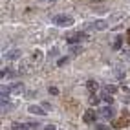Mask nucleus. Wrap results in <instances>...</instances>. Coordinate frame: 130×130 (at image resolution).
<instances>
[{"label": "nucleus", "instance_id": "1", "mask_svg": "<svg viewBox=\"0 0 130 130\" xmlns=\"http://www.w3.org/2000/svg\"><path fill=\"white\" fill-rule=\"evenodd\" d=\"M51 22H53L55 26H59V28H68V26L73 24V19L68 17V15H55Z\"/></svg>", "mask_w": 130, "mask_h": 130}, {"label": "nucleus", "instance_id": "9", "mask_svg": "<svg viewBox=\"0 0 130 130\" xmlns=\"http://www.w3.org/2000/svg\"><path fill=\"white\" fill-rule=\"evenodd\" d=\"M86 88H88V90H90L92 93H95V92L99 90V84L95 83V81H88V83H86Z\"/></svg>", "mask_w": 130, "mask_h": 130}, {"label": "nucleus", "instance_id": "15", "mask_svg": "<svg viewBox=\"0 0 130 130\" xmlns=\"http://www.w3.org/2000/svg\"><path fill=\"white\" fill-rule=\"evenodd\" d=\"M33 60H37V62H39V60H42V51H35V53H33Z\"/></svg>", "mask_w": 130, "mask_h": 130}, {"label": "nucleus", "instance_id": "5", "mask_svg": "<svg viewBox=\"0 0 130 130\" xmlns=\"http://www.w3.org/2000/svg\"><path fill=\"white\" fill-rule=\"evenodd\" d=\"M24 92H26V86H24L22 83H13V84H11V93L20 95V93H24Z\"/></svg>", "mask_w": 130, "mask_h": 130}, {"label": "nucleus", "instance_id": "17", "mask_svg": "<svg viewBox=\"0 0 130 130\" xmlns=\"http://www.w3.org/2000/svg\"><path fill=\"white\" fill-rule=\"evenodd\" d=\"M97 103H99V97H97V95H90V105H97Z\"/></svg>", "mask_w": 130, "mask_h": 130}, {"label": "nucleus", "instance_id": "25", "mask_svg": "<svg viewBox=\"0 0 130 130\" xmlns=\"http://www.w3.org/2000/svg\"><path fill=\"white\" fill-rule=\"evenodd\" d=\"M128 35H130V29H128ZM128 40H130V37H128Z\"/></svg>", "mask_w": 130, "mask_h": 130}, {"label": "nucleus", "instance_id": "2", "mask_svg": "<svg viewBox=\"0 0 130 130\" xmlns=\"http://www.w3.org/2000/svg\"><path fill=\"white\" fill-rule=\"evenodd\" d=\"M28 112L31 116H46V108L44 106H39V105H29Z\"/></svg>", "mask_w": 130, "mask_h": 130}, {"label": "nucleus", "instance_id": "11", "mask_svg": "<svg viewBox=\"0 0 130 130\" xmlns=\"http://www.w3.org/2000/svg\"><path fill=\"white\" fill-rule=\"evenodd\" d=\"M11 130H29V125H26V123H15L11 126Z\"/></svg>", "mask_w": 130, "mask_h": 130}, {"label": "nucleus", "instance_id": "20", "mask_svg": "<svg viewBox=\"0 0 130 130\" xmlns=\"http://www.w3.org/2000/svg\"><path fill=\"white\" fill-rule=\"evenodd\" d=\"M44 130H57V128H55V125H46Z\"/></svg>", "mask_w": 130, "mask_h": 130}, {"label": "nucleus", "instance_id": "23", "mask_svg": "<svg viewBox=\"0 0 130 130\" xmlns=\"http://www.w3.org/2000/svg\"><path fill=\"white\" fill-rule=\"evenodd\" d=\"M121 90H123L125 93H130V88H128V86H123V88H121Z\"/></svg>", "mask_w": 130, "mask_h": 130}, {"label": "nucleus", "instance_id": "8", "mask_svg": "<svg viewBox=\"0 0 130 130\" xmlns=\"http://www.w3.org/2000/svg\"><path fill=\"white\" fill-rule=\"evenodd\" d=\"M93 28L99 29V31H101V29H106V28H108V22H106V20H95V22H93Z\"/></svg>", "mask_w": 130, "mask_h": 130}, {"label": "nucleus", "instance_id": "7", "mask_svg": "<svg viewBox=\"0 0 130 130\" xmlns=\"http://www.w3.org/2000/svg\"><path fill=\"white\" fill-rule=\"evenodd\" d=\"M19 57H20V50H19V48H11V50L6 53V59H7V60H17Z\"/></svg>", "mask_w": 130, "mask_h": 130}, {"label": "nucleus", "instance_id": "14", "mask_svg": "<svg viewBox=\"0 0 130 130\" xmlns=\"http://www.w3.org/2000/svg\"><path fill=\"white\" fill-rule=\"evenodd\" d=\"M103 101H105V103H106V105H108V106L112 105V103H114V99H112V95H106V93H105V95H103Z\"/></svg>", "mask_w": 130, "mask_h": 130}, {"label": "nucleus", "instance_id": "19", "mask_svg": "<svg viewBox=\"0 0 130 130\" xmlns=\"http://www.w3.org/2000/svg\"><path fill=\"white\" fill-rule=\"evenodd\" d=\"M50 55H51V57H57V55H59V50H55V48L50 50Z\"/></svg>", "mask_w": 130, "mask_h": 130}, {"label": "nucleus", "instance_id": "6", "mask_svg": "<svg viewBox=\"0 0 130 130\" xmlns=\"http://www.w3.org/2000/svg\"><path fill=\"white\" fill-rule=\"evenodd\" d=\"M83 119H84V123H93V121L97 119V114H95V112L90 108V110H86V112H84Z\"/></svg>", "mask_w": 130, "mask_h": 130}, {"label": "nucleus", "instance_id": "4", "mask_svg": "<svg viewBox=\"0 0 130 130\" xmlns=\"http://www.w3.org/2000/svg\"><path fill=\"white\" fill-rule=\"evenodd\" d=\"M84 39H86V35H84L83 31H79V33H72V35L68 37V42H70V44H75V42H81Z\"/></svg>", "mask_w": 130, "mask_h": 130}, {"label": "nucleus", "instance_id": "12", "mask_svg": "<svg viewBox=\"0 0 130 130\" xmlns=\"http://www.w3.org/2000/svg\"><path fill=\"white\" fill-rule=\"evenodd\" d=\"M105 92H106V93H116V92H117V86H114V84H106V86H105Z\"/></svg>", "mask_w": 130, "mask_h": 130}, {"label": "nucleus", "instance_id": "10", "mask_svg": "<svg viewBox=\"0 0 130 130\" xmlns=\"http://www.w3.org/2000/svg\"><path fill=\"white\" fill-rule=\"evenodd\" d=\"M70 51H72V55H81V53H83V46H79V44H77V46L72 44V46H70Z\"/></svg>", "mask_w": 130, "mask_h": 130}, {"label": "nucleus", "instance_id": "18", "mask_svg": "<svg viewBox=\"0 0 130 130\" xmlns=\"http://www.w3.org/2000/svg\"><path fill=\"white\" fill-rule=\"evenodd\" d=\"M50 93H51V95H59V88H55V86H51V88H50Z\"/></svg>", "mask_w": 130, "mask_h": 130}, {"label": "nucleus", "instance_id": "22", "mask_svg": "<svg viewBox=\"0 0 130 130\" xmlns=\"http://www.w3.org/2000/svg\"><path fill=\"white\" fill-rule=\"evenodd\" d=\"M28 125H29V128H37V126H39V125L35 123V121H31V123H28Z\"/></svg>", "mask_w": 130, "mask_h": 130}, {"label": "nucleus", "instance_id": "21", "mask_svg": "<svg viewBox=\"0 0 130 130\" xmlns=\"http://www.w3.org/2000/svg\"><path fill=\"white\" fill-rule=\"evenodd\" d=\"M35 95H37V92H28V93H26V97H35Z\"/></svg>", "mask_w": 130, "mask_h": 130}, {"label": "nucleus", "instance_id": "13", "mask_svg": "<svg viewBox=\"0 0 130 130\" xmlns=\"http://www.w3.org/2000/svg\"><path fill=\"white\" fill-rule=\"evenodd\" d=\"M121 44H123V39H121V35H119V37L116 39V42H114V50H119Z\"/></svg>", "mask_w": 130, "mask_h": 130}, {"label": "nucleus", "instance_id": "24", "mask_svg": "<svg viewBox=\"0 0 130 130\" xmlns=\"http://www.w3.org/2000/svg\"><path fill=\"white\" fill-rule=\"evenodd\" d=\"M97 130H106V128L103 126V125H99V126H97Z\"/></svg>", "mask_w": 130, "mask_h": 130}, {"label": "nucleus", "instance_id": "16", "mask_svg": "<svg viewBox=\"0 0 130 130\" xmlns=\"http://www.w3.org/2000/svg\"><path fill=\"white\" fill-rule=\"evenodd\" d=\"M66 62H68V57H60V59L57 60V66H60V68H62Z\"/></svg>", "mask_w": 130, "mask_h": 130}, {"label": "nucleus", "instance_id": "3", "mask_svg": "<svg viewBox=\"0 0 130 130\" xmlns=\"http://www.w3.org/2000/svg\"><path fill=\"white\" fill-rule=\"evenodd\" d=\"M112 116H114V108H112V106L99 108V117H103V119H110Z\"/></svg>", "mask_w": 130, "mask_h": 130}]
</instances>
